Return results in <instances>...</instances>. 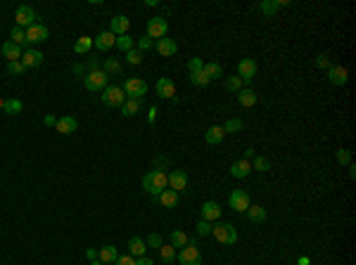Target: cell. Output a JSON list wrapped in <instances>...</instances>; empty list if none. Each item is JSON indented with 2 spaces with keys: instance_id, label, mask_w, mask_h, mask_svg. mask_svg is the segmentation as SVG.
Instances as JSON below:
<instances>
[{
  "instance_id": "2",
  "label": "cell",
  "mask_w": 356,
  "mask_h": 265,
  "mask_svg": "<svg viewBox=\"0 0 356 265\" xmlns=\"http://www.w3.org/2000/svg\"><path fill=\"white\" fill-rule=\"evenodd\" d=\"M211 235H214V239L223 246H233V244L238 242V232H235V227L230 225V222H219V225H214L211 227Z\"/></svg>"
},
{
  "instance_id": "5",
  "label": "cell",
  "mask_w": 356,
  "mask_h": 265,
  "mask_svg": "<svg viewBox=\"0 0 356 265\" xmlns=\"http://www.w3.org/2000/svg\"><path fill=\"white\" fill-rule=\"evenodd\" d=\"M121 90L126 92V97H131V100H140L143 95H147V83L140 81V78H126L124 86H121Z\"/></svg>"
},
{
  "instance_id": "7",
  "label": "cell",
  "mask_w": 356,
  "mask_h": 265,
  "mask_svg": "<svg viewBox=\"0 0 356 265\" xmlns=\"http://www.w3.org/2000/svg\"><path fill=\"white\" fill-rule=\"evenodd\" d=\"M166 31H169V22H166L164 17H152V19H147V36H150V38H164Z\"/></svg>"
},
{
  "instance_id": "8",
  "label": "cell",
  "mask_w": 356,
  "mask_h": 265,
  "mask_svg": "<svg viewBox=\"0 0 356 265\" xmlns=\"http://www.w3.org/2000/svg\"><path fill=\"white\" fill-rule=\"evenodd\" d=\"M249 206H252L249 204V194H247L245 190H233V194H230V208L238 211V213H245Z\"/></svg>"
},
{
  "instance_id": "21",
  "label": "cell",
  "mask_w": 356,
  "mask_h": 265,
  "mask_svg": "<svg viewBox=\"0 0 356 265\" xmlns=\"http://www.w3.org/2000/svg\"><path fill=\"white\" fill-rule=\"evenodd\" d=\"M288 5H290L288 0H264V2L259 5V10H261L266 17H271V15H275L280 7H288Z\"/></svg>"
},
{
  "instance_id": "4",
  "label": "cell",
  "mask_w": 356,
  "mask_h": 265,
  "mask_svg": "<svg viewBox=\"0 0 356 265\" xmlns=\"http://www.w3.org/2000/svg\"><path fill=\"white\" fill-rule=\"evenodd\" d=\"M102 102L107 107H119L121 109V104L126 102V92L121 90V86H107L102 90Z\"/></svg>"
},
{
  "instance_id": "45",
  "label": "cell",
  "mask_w": 356,
  "mask_h": 265,
  "mask_svg": "<svg viewBox=\"0 0 356 265\" xmlns=\"http://www.w3.org/2000/svg\"><path fill=\"white\" fill-rule=\"evenodd\" d=\"M337 161H340L342 166H349V163H352V152H349V149H340V152H337Z\"/></svg>"
},
{
  "instance_id": "40",
  "label": "cell",
  "mask_w": 356,
  "mask_h": 265,
  "mask_svg": "<svg viewBox=\"0 0 356 265\" xmlns=\"http://www.w3.org/2000/svg\"><path fill=\"white\" fill-rule=\"evenodd\" d=\"M126 62H129V64H140V62H143V52H140L138 47L129 50V52H126Z\"/></svg>"
},
{
  "instance_id": "42",
  "label": "cell",
  "mask_w": 356,
  "mask_h": 265,
  "mask_svg": "<svg viewBox=\"0 0 356 265\" xmlns=\"http://www.w3.org/2000/svg\"><path fill=\"white\" fill-rule=\"evenodd\" d=\"M121 71V62L119 59H107L105 62V74L110 76V74H119Z\"/></svg>"
},
{
  "instance_id": "58",
  "label": "cell",
  "mask_w": 356,
  "mask_h": 265,
  "mask_svg": "<svg viewBox=\"0 0 356 265\" xmlns=\"http://www.w3.org/2000/svg\"><path fill=\"white\" fill-rule=\"evenodd\" d=\"M90 265H105L102 261H90Z\"/></svg>"
},
{
  "instance_id": "57",
  "label": "cell",
  "mask_w": 356,
  "mask_h": 265,
  "mask_svg": "<svg viewBox=\"0 0 356 265\" xmlns=\"http://www.w3.org/2000/svg\"><path fill=\"white\" fill-rule=\"evenodd\" d=\"M297 263H299V265H309V258H307V256H302V258H299Z\"/></svg>"
},
{
  "instance_id": "47",
  "label": "cell",
  "mask_w": 356,
  "mask_h": 265,
  "mask_svg": "<svg viewBox=\"0 0 356 265\" xmlns=\"http://www.w3.org/2000/svg\"><path fill=\"white\" fill-rule=\"evenodd\" d=\"M209 232H211V222H207V221L197 222V235H200V237H207Z\"/></svg>"
},
{
  "instance_id": "16",
  "label": "cell",
  "mask_w": 356,
  "mask_h": 265,
  "mask_svg": "<svg viewBox=\"0 0 356 265\" xmlns=\"http://www.w3.org/2000/svg\"><path fill=\"white\" fill-rule=\"evenodd\" d=\"M55 128H57V132H62V135H71V132H76V128H79V121L74 116H62V118H57Z\"/></svg>"
},
{
  "instance_id": "30",
  "label": "cell",
  "mask_w": 356,
  "mask_h": 265,
  "mask_svg": "<svg viewBox=\"0 0 356 265\" xmlns=\"http://www.w3.org/2000/svg\"><path fill=\"white\" fill-rule=\"evenodd\" d=\"M247 218L252 222H264L266 221V208L264 206H249L247 208Z\"/></svg>"
},
{
  "instance_id": "46",
  "label": "cell",
  "mask_w": 356,
  "mask_h": 265,
  "mask_svg": "<svg viewBox=\"0 0 356 265\" xmlns=\"http://www.w3.org/2000/svg\"><path fill=\"white\" fill-rule=\"evenodd\" d=\"M188 69H190V74H197V71L204 69V62H202L200 57H193V59H190V64H188Z\"/></svg>"
},
{
  "instance_id": "22",
  "label": "cell",
  "mask_w": 356,
  "mask_h": 265,
  "mask_svg": "<svg viewBox=\"0 0 356 265\" xmlns=\"http://www.w3.org/2000/svg\"><path fill=\"white\" fill-rule=\"evenodd\" d=\"M22 47L19 45H15L12 41H7V43H2V57H7L10 62H19V57H22Z\"/></svg>"
},
{
  "instance_id": "43",
  "label": "cell",
  "mask_w": 356,
  "mask_h": 265,
  "mask_svg": "<svg viewBox=\"0 0 356 265\" xmlns=\"http://www.w3.org/2000/svg\"><path fill=\"white\" fill-rule=\"evenodd\" d=\"M226 88H228V90H235V92H238V90L243 88V78H240V76H230V78L226 81Z\"/></svg>"
},
{
  "instance_id": "41",
  "label": "cell",
  "mask_w": 356,
  "mask_h": 265,
  "mask_svg": "<svg viewBox=\"0 0 356 265\" xmlns=\"http://www.w3.org/2000/svg\"><path fill=\"white\" fill-rule=\"evenodd\" d=\"M24 71H26V66L22 64V59H19V62H10V64H7V74H12V76H22Z\"/></svg>"
},
{
  "instance_id": "13",
  "label": "cell",
  "mask_w": 356,
  "mask_h": 265,
  "mask_svg": "<svg viewBox=\"0 0 356 265\" xmlns=\"http://www.w3.org/2000/svg\"><path fill=\"white\" fill-rule=\"evenodd\" d=\"M116 43V36L112 33V31H102V33H97L95 38H93V45L97 47V50H102V52H107L110 47H114Z\"/></svg>"
},
{
  "instance_id": "1",
  "label": "cell",
  "mask_w": 356,
  "mask_h": 265,
  "mask_svg": "<svg viewBox=\"0 0 356 265\" xmlns=\"http://www.w3.org/2000/svg\"><path fill=\"white\" fill-rule=\"evenodd\" d=\"M143 190L152 197H159L164 190H169V176L164 171H150L143 177Z\"/></svg>"
},
{
  "instance_id": "9",
  "label": "cell",
  "mask_w": 356,
  "mask_h": 265,
  "mask_svg": "<svg viewBox=\"0 0 356 265\" xmlns=\"http://www.w3.org/2000/svg\"><path fill=\"white\" fill-rule=\"evenodd\" d=\"M15 19H17V26H19V29H22V26H33V24H36V12H33V7H29V5H19L17 12H15Z\"/></svg>"
},
{
  "instance_id": "14",
  "label": "cell",
  "mask_w": 356,
  "mask_h": 265,
  "mask_svg": "<svg viewBox=\"0 0 356 265\" xmlns=\"http://www.w3.org/2000/svg\"><path fill=\"white\" fill-rule=\"evenodd\" d=\"M169 185H171V190L174 192H185L188 190V176H185V171H171V176H169Z\"/></svg>"
},
{
  "instance_id": "12",
  "label": "cell",
  "mask_w": 356,
  "mask_h": 265,
  "mask_svg": "<svg viewBox=\"0 0 356 265\" xmlns=\"http://www.w3.org/2000/svg\"><path fill=\"white\" fill-rule=\"evenodd\" d=\"M200 211H202V221H207V222H214L221 218V206L216 201H204Z\"/></svg>"
},
{
  "instance_id": "17",
  "label": "cell",
  "mask_w": 356,
  "mask_h": 265,
  "mask_svg": "<svg viewBox=\"0 0 356 265\" xmlns=\"http://www.w3.org/2000/svg\"><path fill=\"white\" fill-rule=\"evenodd\" d=\"M157 52H159L162 57H171V55L178 52V43L174 38H159V41H157Z\"/></svg>"
},
{
  "instance_id": "11",
  "label": "cell",
  "mask_w": 356,
  "mask_h": 265,
  "mask_svg": "<svg viewBox=\"0 0 356 265\" xmlns=\"http://www.w3.org/2000/svg\"><path fill=\"white\" fill-rule=\"evenodd\" d=\"M48 41V29H45L43 24H33V26H29L26 29V43H43Z\"/></svg>"
},
{
  "instance_id": "23",
  "label": "cell",
  "mask_w": 356,
  "mask_h": 265,
  "mask_svg": "<svg viewBox=\"0 0 356 265\" xmlns=\"http://www.w3.org/2000/svg\"><path fill=\"white\" fill-rule=\"evenodd\" d=\"M249 171H252V163H249L247 159H240V161H235V163L230 166V176L233 177H247Z\"/></svg>"
},
{
  "instance_id": "33",
  "label": "cell",
  "mask_w": 356,
  "mask_h": 265,
  "mask_svg": "<svg viewBox=\"0 0 356 265\" xmlns=\"http://www.w3.org/2000/svg\"><path fill=\"white\" fill-rule=\"evenodd\" d=\"M169 244H171V246H180V249H183V246H188V244H190V239H188V235H185V232L174 230V232L169 235Z\"/></svg>"
},
{
  "instance_id": "27",
  "label": "cell",
  "mask_w": 356,
  "mask_h": 265,
  "mask_svg": "<svg viewBox=\"0 0 356 265\" xmlns=\"http://www.w3.org/2000/svg\"><path fill=\"white\" fill-rule=\"evenodd\" d=\"M226 137V132H223L221 126H211L207 135H204V140H207V145H221V140Z\"/></svg>"
},
{
  "instance_id": "35",
  "label": "cell",
  "mask_w": 356,
  "mask_h": 265,
  "mask_svg": "<svg viewBox=\"0 0 356 265\" xmlns=\"http://www.w3.org/2000/svg\"><path fill=\"white\" fill-rule=\"evenodd\" d=\"M10 38H12V43H15V45H19V47H24V45H29V43H26V31H22L19 26H15V29H12Z\"/></svg>"
},
{
  "instance_id": "6",
  "label": "cell",
  "mask_w": 356,
  "mask_h": 265,
  "mask_svg": "<svg viewBox=\"0 0 356 265\" xmlns=\"http://www.w3.org/2000/svg\"><path fill=\"white\" fill-rule=\"evenodd\" d=\"M178 261L183 265H200L202 263V253H200V249L195 246V242L190 239V244L188 246H183L180 249V253H178Z\"/></svg>"
},
{
  "instance_id": "28",
  "label": "cell",
  "mask_w": 356,
  "mask_h": 265,
  "mask_svg": "<svg viewBox=\"0 0 356 265\" xmlns=\"http://www.w3.org/2000/svg\"><path fill=\"white\" fill-rule=\"evenodd\" d=\"M157 199H159V204H162V206L174 208V206L178 204V192H174V190H164V192H162Z\"/></svg>"
},
{
  "instance_id": "29",
  "label": "cell",
  "mask_w": 356,
  "mask_h": 265,
  "mask_svg": "<svg viewBox=\"0 0 356 265\" xmlns=\"http://www.w3.org/2000/svg\"><path fill=\"white\" fill-rule=\"evenodd\" d=\"M2 109H5V114H10V116H17V114H22L24 104L17 100V97H10V100H5Z\"/></svg>"
},
{
  "instance_id": "53",
  "label": "cell",
  "mask_w": 356,
  "mask_h": 265,
  "mask_svg": "<svg viewBox=\"0 0 356 265\" xmlns=\"http://www.w3.org/2000/svg\"><path fill=\"white\" fill-rule=\"evenodd\" d=\"M135 265H155L150 258H145V256H140V258H135Z\"/></svg>"
},
{
  "instance_id": "19",
  "label": "cell",
  "mask_w": 356,
  "mask_h": 265,
  "mask_svg": "<svg viewBox=\"0 0 356 265\" xmlns=\"http://www.w3.org/2000/svg\"><path fill=\"white\" fill-rule=\"evenodd\" d=\"M328 78H330V83H335V86H344V83L349 81L344 66H330V69H328Z\"/></svg>"
},
{
  "instance_id": "20",
  "label": "cell",
  "mask_w": 356,
  "mask_h": 265,
  "mask_svg": "<svg viewBox=\"0 0 356 265\" xmlns=\"http://www.w3.org/2000/svg\"><path fill=\"white\" fill-rule=\"evenodd\" d=\"M22 64L26 69H31V66H41L43 64V52H38V50H26L22 55Z\"/></svg>"
},
{
  "instance_id": "24",
  "label": "cell",
  "mask_w": 356,
  "mask_h": 265,
  "mask_svg": "<svg viewBox=\"0 0 356 265\" xmlns=\"http://www.w3.org/2000/svg\"><path fill=\"white\" fill-rule=\"evenodd\" d=\"M145 249H147V244L143 242L140 237H131V239H129V253H131L133 258L145 256Z\"/></svg>"
},
{
  "instance_id": "26",
  "label": "cell",
  "mask_w": 356,
  "mask_h": 265,
  "mask_svg": "<svg viewBox=\"0 0 356 265\" xmlns=\"http://www.w3.org/2000/svg\"><path fill=\"white\" fill-rule=\"evenodd\" d=\"M119 258V253H116V246H102L100 251H97V261H102L105 265L114 263Z\"/></svg>"
},
{
  "instance_id": "48",
  "label": "cell",
  "mask_w": 356,
  "mask_h": 265,
  "mask_svg": "<svg viewBox=\"0 0 356 265\" xmlns=\"http://www.w3.org/2000/svg\"><path fill=\"white\" fill-rule=\"evenodd\" d=\"M150 47H152V38H150V36L138 38V50H140V52H145V50H150Z\"/></svg>"
},
{
  "instance_id": "31",
  "label": "cell",
  "mask_w": 356,
  "mask_h": 265,
  "mask_svg": "<svg viewBox=\"0 0 356 265\" xmlns=\"http://www.w3.org/2000/svg\"><path fill=\"white\" fill-rule=\"evenodd\" d=\"M204 76L209 78V81H216V78H221L223 76V69H221V64H216V62H209V64H204Z\"/></svg>"
},
{
  "instance_id": "59",
  "label": "cell",
  "mask_w": 356,
  "mask_h": 265,
  "mask_svg": "<svg viewBox=\"0 0 356 265\" xmlns=\"http://www.w3.org/2000/svg\"><path fill=\"white\" fill-rule=\"evenodd\" d=\"M2 104H5V100H0V109H2Z\"/></svg>"
},
{
  "instance_id": "15",
  "label": "cell",
  "mask_w": 356,
  "mask_h": 265,
  "mask_svg": "<svg viewBox=\"0 0 356 265\" xmlns=\"http://www.w3.org/2000/svg\"><path fill=\"white\" fill-rule=\"evenodd\" d=\"M131 29V19L126 17V15H116L114 19H112V33L114 36H126V31Z\"/></svg>"
},
{
  "instance_id": "56",
  "label": "cell",
  "mask_w": 356,
  "mask_h": 265,
  "mask_svg": "<svg viewBox=\"0 0 356 265\" xmlns=\"http://www.w3.org/2000/svg\"><path fill=\"white\" fill-rule=\"evenodd\" d=\"M88 69L90 71H95V69H97V62H95V59H88Z\"/></svg>"
},
{
  "instance_id": "54",
  "label": "cell",
  "mask_w": 356,
  "mask_h": 265,
  "mask_svg": "<svg viewBox=\"0 0 356 265\" xmlns=\"http://www.w3.org/2000/svg\"><path fill=\"white\" fill-rule=\"evenodd\" d=\"M147 121H150V123H155V121H157V107H150V114H147Z\"/></svg>"
},
{
  "instance_id": "10",
  "label": "cell",
  "mask_w": 356,
  "mask_h": 265,
  "mask_svg": "<svg viewBox=\"0 0 356 265\" xmlns=\"http://www.w3.org/2000/svg\"><path fill=\"white\" fill-rule=\"evenodd\" d=\"M254 74H257V62L254 59H240V64H238V76L243 78V83H249L252 78H254Z\"/></svg>"
},
{
  "instance_id": "44",
  "label": "cell",
  "mask_w": 356,
  "mask_h": 265,
  "mask_svg": "<svg viewBox=\"0 0 356 265\" xmlns=\"http://www.w3.org/2000/svg\"><path fill=\"white\" fill-rule=\"evenodd\" d=\"M190 83H195V86H207L209 78L204 76V71H197V74H190Z\"/></svg>"
},
{
  "instance_id": "49",
  "label": "cell",
  "mask_w": 356,
  "mask_h": 265,
  "mask_svg": "<svg viewBox=\"0 0 356 265\" xmlns=\"http://www.w3.org/2000/svg\"><path fill=\"white\" fill-rule=\"evenodd\" d=\"M147 246H152V249H159V246H162V237H159V235H157V232H152V235H150V237H147Z\"/></svg>"
},
{
  "instance_id": "25",
  "label": "cell",
  "mask_w": 356,
  "mask_h": 265,
  "mask_svg": "<svg viewBox=\"0 0 356 265\" xmlns=\"http://www.w3.org/2000/svg\"><path fill=\"white\" fill-rule=\"evenodd\" d=\"M238 102L243 104V107H254V102H257V92L252 88H240L238 90Z\"/></svg>"
},
{
  "instance_id": "34",
  "label": "cell",
  "mask_w": 356,
  "mask_h": 265,
  "mask_svg": "<svg viewBox=\"0 0 356 265\" xmlns=\"http://www.w3.org/2000/svg\"><path fill=\"white\" fill-rule=\"evenodd\" d=\"M90 47H93V38H90V36H81V38L76 41V45H74L76 55H86Z\"/></svg>"
},
{
  "instance_id": "51",
  "label": "cell",
  "mask_w": 356,
  "mask_h": 265,
  "mask_svg": "<svg viewBox=\"0 0 356 265\" xmlns=\"http://www.w3.org/2000/svg\"><path fill=\"white\" fill-rule=\"evenodd\" d=\"M316 64L321 66V69H330V57L328 55H318L316 57Z\"/></svg>"
},
{
  "instance_id": "3",
  "label": "cell",
  "mask_w": 356,
  "mask_h": 265,
  "mask_svg": "<svg viewBox=\"0 0 356 265\" xmlns=\"http://www.w3.org/2000/svg\"><path fill=\"white\" fill-rule=\"evenodd\" d=\"M107 81H110V76H107L105 71H100V69L88 71V74L83 76V86H86V90H90V92H100V90H105L107 88Z\"/></svg>"
},
{
  "instance_id": "52",
  "label": "cell",
  "mask_w": 356,
  "mask_h": 265,
  "mask_svg": "<svg viewBox=\"0 0 356 265\" xmlns=\"http://www.w3.org/2000/svg\"><path fill=\"white\" fill-rule=\"evenodd\" d=\"M43 123H45V126H55V123H57V118H55L52 114H48V116L43 118Z\"/></svg>"
},
{
  "instance_id": "55",
  "label": "cell",
  "mask_w": 356,
  "mask_h": 265,
  "mask_svg": "<svg viewBox=\"0 0 356 265\" xmlns=\"http://www.w3.org/2000/svg\"><path fill=\"white\" fill-rule=\"evenodd\" d=\"M86 256H88V261H97V251H95V249H88Z\"/></svg>"
},
{
  "instance_id": "38",
  "label": "cell",
  "mask_w": 356,
  "mask_h": 265,
  "mask_svg": "<svg viewBox=\"0 0 356 265\" xmlns=\"http://www.w3.org/2000/svg\"><path fill=\"white\" fill-rule=\"evenodd\" d=\"M116 47H119V50H124V52H129V50H133V38H131V36H129V33H126V36H119V38H116Z\"/></svg>"
},
{
  "instance_id": "50",
  "label": "cell",
  "mask_w": 356,
  "mask_h": 265,
  "mask_svg": "<svg viewBox=\"0 0 356 265\" xmlns=\"http://www.w3.org/2000/svg\"><path fill=\"white\" fill-rule=\"evenodd\" d=\"M114 265H135V258L129 253V256H119L116 261H114Z\"/></svg>"
},
{
  "instance_id": "39",
  "label": "cell",
  "mask_w": 356,
  "mask_h": 265,
  "mask_svg": "<svg viewBox=\"0 0 356 265\" xmlns=\"http://www.w3.org/2000/svg\"><path fill=\"white\" fill-rule=\"evenodd\" d=\"M252 168H257V171L266 173L268 168H271V161H268L266 156H254V163H252Z\"/></svg>"
},
{
  "instance_id": "18",
  "label": "cell",
  "mask_w": 356,
  "mask_h": 265,
  "mask_svg": "<svg viewBox=\"0 0 356 265\" xmlns=\"http://www.w3.org/2000/svg\"><path fill=\"white\" fill-rule=\"evenodd\" d=\"M157 95L164 97V100H171V97L176 95L174 81H171V78H159V81H157Z\"/></svg>"
},
{
  "instance_id": "36",
  "label": "cell",
  "mask_w": 356,
  "mask_h": 265,
  "mask_svg": "<svg viewBox=\"0 0 356 265\" xmlns=\"http://www.w3.org/2000/svg\"><path fill=\"white\" fill-rule=\"evenodd\" d=\"M159 253H162V261H164V263H171V261L176 258V249H174L171 244H166V246L162 244V246H159Z\"/></svg>"
},
{
  "instance_id": "37",
  "label": "cell",
  "mask_w": 356,
  "mask_h": 265,
  "mask_svg": "<svg viewBox=\"0 0 356 265\" xmlns=\"http://www.w3.org/2000/svg\"><path fill=\"white\" fill-rule=\"evenodd\" d=\"M221 128H223V132H238V131H243V121L240 118H228Z\"/></svg>"
},
{
  "instance_id": "32",
  "label": "cell",
  "mask_w": 356,
  "mask_h": 265,
  "mask_svg": "<svg viewBox=\"0 0 356 265\" xmlns=\"http://www.w3.org/2000/svg\"><path fill=\"white\" fill-rule=\"evenodd\" d=\"M138 111H140V100L126 97V102L121 104V114H124V116H135Z\"/></svg>"
}]
</instances>
